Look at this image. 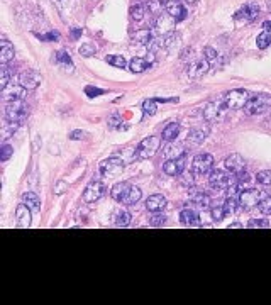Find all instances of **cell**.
<instances>
[{
    "label": "cell",
    "instance_id": "obj_25",
    "mask_svg": "<svg viewBox=\"0 0 271 305\" xmlns=\"http://www.w3.org/2000/svg\"><path fill=\"white\" fill-rule=\"evenodd\" d=\"M150 66H151V63L148 58H132L129 61V70H131L132 73H143V71H146Z\"/></svg>",
    "mask_w": 271,
    "mask_h": 305
},
{
    "label": "cell",
    "instance_id": "obj_35",
    "mask_svg": "<svg viewBox=\"0 0 271 305\" xmlns=\"http://www.w3.org/2000/svg\"><path fill=\"white\" fill-rule=\"evenodd\" d=\"M141 197H143V192H141L139 186H131V192H129L125 204H127V205H134V204H137V202L141 200Z\"/></svg>",
    "mask_w": 271,
    "mask_h": 305
},
{
    "label": "cell",
    "instance_id": "obj_50",
    "mask_svg": "<svg viewBox=\"0 0 271 305\" xmlns=\"http://www.w3.org/2000/svg\"><path fill=\"white\" fill-rule=\"evenodd\" d=\"M236 178H238V183L239 185H247V183L251 182V175L247 173V171H241V173H238L236 175Z\"/></svg>",
    "mask_w": 271,
    "mask_h": 305
},
{
    "label": "cell",
    "instance_id": "obj_28",
    "mask_svg": "<svg viewBox=\"0 0 271 305\" xmlns=\"http://www.w3.org/2000/svg\"><path fill=\"white\" fill-rule=\"evenodd\" d=\"M15 56V51H14V46L9 43V41L3 39L2 41V48H0V61H2V64H7L9 61H12Z\"/></svg>",
    "mask_w": 271,
    "mask_h": 305
},
{
    "label": "cell",
    "instance_id": "obj_20",
    "mask_svg": "<svg viewBox=\"0 0 271 305\" xmlns=\"http://www.w3.org/2000/svg\"><path fill=\"white\" fill-rule=\"evenodd\" d=\"M180 222L186 227H195L200 224V215H198L193 207H186L180 212Z\"/></svg>",
    "mask_w": 271,
    "mask_h": 305
},
{
    "label": "cell",
    "instance_id": "obj_9",
    "mask_svg": "<svg viewBox=\"0 0 271 305\" xmlns=\"http://www.w3.org/2000/svg\"><path fill=\"white\" fill-rule=\"evenodd\" d=\"M175 26H177V19L171 17L170 14H159L158 19H156L154 22V32L158 34V36H168L170 32H173Z\"/></svg>",
    "mask_w": 271,
    "mask_h": 305
},
{
    "label": "cell",
    "instance_id": "obj_36",
    "mask_svg": "<svg viewBox=\"0 0 271 305\" xmlns=\"http://www.w3.org/2000/svg\"><path fill=\"white\" fill-rule=\"evenodd\" d=\"M131 19L132 21H136V22H139V21H143V17H144V14H146V10H144V7L141 5V3H136V5H132L131 7Z\"/></svg>",
    "mask_w": 271,
    "mask_h": 305
},
{
    "label": "cell",
    "instance_id": "obj_42",
    "mask_svg": "<svg viewBox=\"0 0 271 305\" xmlns=\"http://www.w3.org/2000/svg\"><path fill=\"white\" fill-rule=\"evenodd\" d=\"M198 215H200V224H204V226H209V224L215 222L213 217H212V209L211 211H209V209H204V211L198 214Z\"/></svg>",
    "mask_w": 271,
    "mask_h": 305
},
{
    "label": "cell",
    "instance_id": "obj_44",
    "mask_svg": "<svg viewBox=\"0 0 271 305\" xmlns=\"http://www.w3.org/2000/svg\"><path fill=\"white\" fill-rule=\"evenodd\" d=\"M226 215H227V212H226V209H224V205H219V207L212 209V217L215 222H220Z\"/></svg>",
    "mask_w": 271,
    "mask_h": 305
},
{
    "label": "cell",
    "instance_id": "obj_4",
    "mask_svg": "<svg viewBox=\"0 0 271 305\" xmlns=\"http://www.w3.org/2000/svg\"><path fill=\"white\" fill-rule=\"evenodd\" d=\"M212 170H213V158H212V154L202 152V154H197L195 158H193L192 173L195 175V177H205V175H211Z\"/></svg>",
    "mask_w": 271,
    "mask_h": 305
},
{
    "label": "cell",
    "instance_id": "obj_53",
    "mask_svg": "<svg viewBox=\"0 0 271 305\" xmlns=\"http://www.w3.org/2000/svg\"><path fill=\"white\" fill-rule=\"evenodd\" d=\"M215 58H217V51H215V49H212L211 46H207V48H205V60L212 61V60H215Z\"/></svg>",
    "mask_w": 271,
    "mask_h": 305
},
{
    "label": "cell",
    "instance_id": "obj_26",
    "mask_svg": "<svg viewBox=\"0 0 271 305\" xmlns=\"http://www.w3.org/2000/svg\"><path fill=\"white\" fill-rule=\"evenodd\" d=\"M207 136H209V127H193L188 134V143L200 144V143H204Z\"/></svg>",
    "mask_w": 271,
    "mask_h": 305
},
{
    "label": "cell",
    "instance_id": "obj_13",
    "mask_svg": "<svg viewBox=\"0 0 271 305\" xmlns=\"http://www.w3.org/2000/svg\"><path fill=\"white\" fill-rule=\"evenodd\" d=\"M259 15V5L258 3H246L244 7L238 10V12L234 14V19L236 21H244V22H251L254 21Z\"/></svg>",
    "mask_w": 271,
    "mask_h": 305
},
{
    "label": "cell",
    "instance_id": "obj_58",
    "mask_svg": "<svg viewBox=\"0 0 271 305\" xmlns=\"http://www.w3.org/2000/svg\"><path fill=\"white\" fill-rule=\"evenodd\" d=\"M263 28H265V30H270L271 32V21H266L265 24H263Z\"/></svg>",
    "mask_w": 271,
    "mask_h": 305
},
{
    "label": "cell",
    "instance_id": "obj_15",
    "mask_svg": "<svg viewBox=\"0 0 271 305\" xmlns=\"http://www.w3.org/2000/svg\"><path fill=\"white\" fill-rule=\"evenodd\" d=\"M124 170V161H122L120 158H109V159H104V161L100 163V173L102 175H117L120 173V171Z\"/></svg>",
    "mask_w": 271,
    "mask_h": 305
},
{
    "label": "cell",
    "instance_id": "obj_52",
    "mask_svg": "<svg viewBox=\"0 0 271 305\" xmlns=\"http://www.w3.org/2000/svg\"><path fill=\"white\" fill-rule=\"evenodd\" d=\"M37 37H41L43 41H56L60 37V32L51 30V32H48V34H37Z\"/></svg>",
    "mask_w": 271,
    "mask_h": 305
},
{
    "label": "cell",
    "instance_id": "obj_32",
    "mask_svg": "<svg viewBox=\"0 0 271 305\" xmlns=\"http://www.w3.org/2000/svg\"><path fill=\"white\" fill-rule=\"evenodd\" d=\"M152 41V32L150 29H139L134 34V43L139 44H151Z\"/></svg>",
    "mask_w": 271,
    "mask_h": 305
},
{
    "label": "cell",
    "instance_id": "obj_51",
    "mask_svg": "<svg viewBox=\"0 0 271 305\" xmlns=\"http://www.w3.org/2000/svg\"><path fill=\"white\" fill-rule=\"evenodd\" d=\"M66 190H68V183L66 182H63V180L56 182V185H55V193H56V195H63Z\"/></svg>",
    "mask_w": 271,
    "mask_h": 305
},
{
    "label": "cell",
    "instance_id": "obj_45",
    "mask_svg": "<svg viewBox=\"0 0 271 305\" xmlns=\"http://www.w3.org/2000/svg\"><path fill=\"white\" fill-rule=\"evenodd\" d=\"M156 109H158V107H156V100H146L143 104V110L146 116H154Z\"/></svg>",
    "mask_w": 271,
    "mask_h": 305
},
{
    "label": "cell",
    "instance_id": "obj_47",
    "mask_svg": "<svg viewBox=\"0 0 271 305\" xmlns=\"http://www.w3.org/2000/svg\"><path fill=\"white\" fill-rule=\"evenodd\" d=\"M14 152V148L10 146V144H3L2 146V152H0V159L2 161H7V159L10 158V154Z\"/></svg>",
    "mask_w": 271,
    "mask_h": 305
},
{
    "label": "cell",
    "instance_id": "obj_41",
    "mask_svg": "<svg viewBox=\"0 0 271 305\" xmlns=\"http://www.w3.org/2000/svg\"><path fill=\"white\" fill-rule=\"evenodd\" d=\"M258 209H259V212L265 214V215H271V197L266 195L265 198H263V200L259 202Z\"/></svg>",
    "mask_w": 271,
    "mask_h": 305
},
{
    "label": "cell",
    "instance_id": "obj_48",
    "mask_svg": "<svg viewBox=\"0 0 271 305\" xmlns=\"http://www.w3.org/2000/svg\"><path fill=\"white\" fill-rule=\"evenodd\" d=\"M109 127L110 129H120L122 127V119L117 114H114V116L109 117Z\"/></svg>",
    "mask_w": 271,
    "mask_h": 305
},
{
    "label": "cell",
    "instance_id": "obj_40",
    "mask_svg": "<svg viewBox=\"0 0 271 305\" xmlns=\"http://www.w3.org/2000/svg\"><path fill=\"white\" fill-rule=\"evenodd\" d=\"M256 180L265 186H271V170H263L256 175Z\"/></svg>",
    "mask_w": 271,
    "mask_h": 305
},
{
    "label": "cell",
    "instance_id": "obj_30",
    "mask_svg": "<svg viewBox=\"0 0 271 305\" xmlns=\"http://www.w3.org/2000/svg\"><path fill=\"white\" fill-rule=\"evenodd\" d=\"M56 63L61 64V66L64 68V70L68 71V73H73V68H75V64H73V61H71L70 56L66 55L64 51H60V53H56Z\"/></svg>",
    "mask_w": 271,
    "mask_h": 305
},
{
    "label": "cell",
    "instance_id": "obj_21",
    "mask_svg": "<svg viewBox=\"0 0 271 305\" xmlns=\"http://www.w3.org/2000/svg\"><path fill=\"white\" fill-rule=\"evenodd\" d=\"M166 197L159 195V193H156V195H151L150 198L146 200V209L150 212H161L163 209L166 207Z\"/></svg>",
    "mask_w": 271,
    "mask_h": 305
},
{
    "label": "cell",
    "instance_id": "obj_49",
    "mask_svg": "<svg viewBox=\"0 0 271 305\" xmlns=\"http://www.w3.org/2000/svg\"><path fill=\"white\" fill-rule=\"evenodd\" d=\"M165 215H161L159 212H154V215L151 217V226H156V227H159V226H163L165 224Z\"/></svg>",
    "mask_w": 271,
    "mask_h": 305
},
{
    "label": "cell",
    "instance_id": "obj_16",
    "mask_svg": "<svg viewBox=\"0 0 271 305\" xmlns=\"http://www.w3.org/2000/svg\"><path fill=\"white\" fill-rule=\"evenodd\" d=\"M30 212L32 211H30L24 202L17 205V209H15V215H17V227L19 229H29L30 227V222H32Z\"/></svg>",
    "mask_w": 271,
    "mask_h": 305
},
{
    "label": "cell",
    "instance_id": "obj_59",
    "mask_svg": "<svg viewBox=\"0 0 271 305\" xmlns=\"http://www.w3.org/2000/svg\"><path fill=\"white\" fill-rule=\"evenodd\" d=\"M242 226L241 224H231V226H229V229H241Z\"/></svg>",
    "mask_w": 271,
    "mask_h": 305
},
{
    "label": "cell",
    "instance_id": "obj_38",
    "mask_svg": "<svg viewBox=\"0 0 271 305\" xmlns=\"http://www.w3.org/2000/svg\"><path fill=\"white\" fill-rule=\"evenodd\" d=\"M165 3L166 2H163V0H148V9L151 14H159L165 9Z\"/></svg>",
    "mask_w": 271,
    "mask_h": 305
},
{
    "label": "cell",
    "instance_id": "obj_60",
    "mask_svg": "<svg viewBox=\"0 0 271 305\" xmlns=\"http://www.w3.org/2000/svg\"><path fill=\"white\" fill-rule=\"evenodd\" d=\"M185 2H186V3H195L197 0H185Z\"/></svg>",
    "mask_w": 271,
    "mask_h": 305
},
{
    "label": "cell",
    "instance_id": "obj_6",
    "mask_svg": "<svg viewBox=\"0 0 271 305\" xmlns=\"http://www.w3.org/2000/svg\"><path fill=\"white\" fill-rule=\"evenodd\" d=\"M249 98H251V95L247 93L246 90L236 89V90L227 92V93L224 95L222 102L229 107V109H242V107H246Z\"/></svg>",
    "mask_w": 271,
    "mask_h": 305
},
{
    "label": "cell",
    "instance_id": "obj_1",
    "mask_svg": "<svg viewBox=\"0 0 271 305\" xmlns=\"http://www.w3.org/2000/svg\"><path fill=\"white\" fill-rule=\"evenodd\" d=\"M159 144H161V137H158V136L146 137V139L141 141L139 146H137L136 156L139 159H150V158H152V156L156 154V152H158Z\"/></svg>",
    "mask_w": 271,
    "mask_h": 305
},
{
    "label": "cell",
    "instance_id": "obj_5",
    "mask_svg": "<svg viewBox=\"0 0 271 305\" xmlns=\"http://www.w3.org/2000/svg\"><path fill=\"white\" fill-rule=\"evenodd\" d=\"M28 114H29V107L22 100L9 102L5 107V117L10 122H22L28 117Z\"/></svg>",
    "mask_w": 271,
    "mask_h": 305
},
{
    "label": "cell",
    "instance_id": "obj_18",
    "mask_svg": "<svg viewBox=\"0 0 271 305\" xmlns=\"http://www.w3.org/2000/svg\"><path fill=\"white\" fill-rule=\"evenodd\" d=\"M131 186L132 185H131V183H127V182L116 183V185L112 186V190H110V197H112L116 202H122V204H125L129 192H131Z\"/></svg>",
    "mask_w": 271,
    "mask_h": 305
},
{
    "label": "cell",
    "instance_id": "obj_54",
    "mask_svg": "<svg viewBox=\"0 0 271 305\" xmlns=\"http://www.w3.org/2000/svg\"><path fill=\"white\" fill-rule=\"evenodd\" d=\"M85 92L90 95V97H97V95H102V93H104V90H100V89H93V87H87Z\"/></svg>",
    "mask_w": 271,
    "mask_h": 305
},
{
    "label": "cell",
    "instance_id": "obj_43",
    "mask_svg": "<svg viewBox=\"0 0 271 305\" xmlns=\"http://www.w3.org/2000/svg\"><path fill=\"white\" fill-rule=\"evenodd\" d=\"M78 51H80V55H82V56H85V58H90V56H93L95 53H97V49H95V46H93V44H89V43H87V44H82V46H80Z\"/></svg>",
    "mask_w": 271,
    "mask_h": 305
},
{
    "label": "cell",
    "instance_id": "obj_39",
    "mask_svg": "<svg viewBox=\"0 0 271 305\" xmlns=\"http://www.w3.org/2000/svg\"><path fill=\"white\" fill-rule=\"evenodd\" d=\"M9 82H10V75H9V70H7V64H2L0 66V89H5V87H9Z\"/></svg>",
    "mask_w": 271,
    "mask_h": 305
},
{
    "label": "cell",
    "instance_id": "obj_55",
    "mask_svg": "<svg viewBox=\"0 0 271 305\" xmlns=\"http://www.w3.org/2000/svg\"><path fill=\"white\" fill-rule=\"evenodd\" d=\"M85 137V132L83 131H73L70 134V139H73V141H78V139H83Z\"/></svg>",
    "mask_w": 271,
    "mask_h": 305
},
{
    "label": "cell",
    "instance_id": "obj_37",
    "mask_svg": "<svg viewBox=\"0 0 271 305\" xmlns=\"http://www.w3.org/2000/svg\"><path fill=\"white\" fill-rule=\"evenodd\" d=\"M238 207H241V204H239V198L236 197H227V200L224 202V209H226L227 214H234L238 211Z\"/></svg>",
    "mask_w": 271,
    "mask_h": 305
},
{
    "label": "cell",
    "instance_id": "obj_17",
    "mask_svg": "<svg viewBox=\"0 0 271 305\" xmlns=\"http://www.w3.org/2000/svg\"><path fill=\"white\" fill-rule=\"evenodd\" d=\"M165 10L171 15V17L177 19V21H183V19L186 17V9L180 0H166Z\"/></svg>",
    "mask_w": 271,
    "mask_h": 305
},
{
    "label": "cell",
    "instance_id": "obj_23",
    "mask_svg": "<svg viewBox=\"0 0 271 305\" xmlns=\"http://www.w3.org/2000/svg\"><path fill=\"white\" fill-rule=\"evenodd\" d=\"M114 224H116L117 227H127L129 224H131V214H129L127 209H117L116 212H114Z\"/></svg>",
    "mask_w": 271,
    "mask_h": 305
},
{
    "label": "cell",
    "instance_id": "obj_7",
    "mask_svg": "<svg viewBox=\"0 0 271 305\" xmlns=\"http://www.w3.org/2000/svg\"><path fill=\"white\" fill-rule=\"evenodd\" d=\"M266 195H263L261 190H244V192L239 193V204H241V207L244 209V211H251V209L258 207L259 202L263 200Z\"/></svg>",
    "mask_w": 271,
    "mask_h": 305
},
{
    "label": "cell",
    "instance_id": "obj_12",
    "mask_svg": "<svg viewBox=\"0 0 271 305\" xmlns=\"http://www.w3.org/2000/svg\"><path fill=\"white\" fill-rule=\"evenodd\" d=\"M186 166V156L183 154L177 159H166L165 165H163V171L168 177H180Z\"/></svg>",
    "mask_w": 271,
    "mask_h": 305
},
{
    "label": "cell",
    "instance_id": "obj_57",
    "mask_svg": "<svg viewBox=\"0 0 271 305\" xmlns=\"http://www.w3.org/2000/svg\"><path fill=\"white\" fill-rule=\"evenodd\" d=\"M53 2H55V5H58L60 9H63L64 3H66V0H53Z\"/></svg>",
    "mask_w": 271,
    "mask_h": 305
},
{
    "label": "cell",
    "instance_id": "obj_8",
    "mask_svg": "<svg viewBox=\"0 0 271 305\" xmlns=\"http://www.w3.org/2000/svg\"><path fill=\"white\" fill-rule=\"evenodd\" d=\"M234 178H236L234 173H224L220 170H212L211 175H209V185L213 190H226L229 183L234 180Z\"/></svg>",
    "mask_w": 271,
    "mask_h": 305
},
{
    "label": "cell",
    "instance_id": "obj_27",
    "mask_svg": "<svg viewBox=\"0 0 271 305\" xmlns=\"http://www.w3.org/2000/svg\"><path fill=\"white\" fill-rule=\"evenodd\" d=\"M180 134V124L178 122H170L165 129H163V141L166 143H171V141L177 139V136Z\"/></svg>",
    "mask_w": 271,
    "mask_h": 305
},
{
    "label": "cell",
    "instance_id": "obj_2",
    "mask_svg": "<svg viewBox=\"0 0 271 305\" xmlns=\"http://www.w3.org/2000/svg\"><path fill=\"white\" fill-rule=\"evenodd\" d=\"M227 109L229 107L224 102H211L204 107L202 116L207 122H222L227 116Z\"/></svg>",
    "mask_w": 271,
    "mask_h": 305
},
{
    "label": "cell",
    "instance_id": "obj_22",
    "mask_svg": "<svg viewBox=\"0 0 271 305\" xmlns=\"http://www.w3.org/2000/svg\"><path fill=\"white\" fill-rule=\"evenodd\" d=\"M209 70V61L207 60H197L193 63H190L188 66V75L193 76V78H198V76L205 75Z\"/></svg>",
    "mask_w": 271,
    "mask_h": 305
},
{
    "label": "cell",
    "instance_id": "obj_46",
    "mask_svg": "<svg viewBox=\"0 0 271 305\" xmlns=\"http://www.w3.org/2000/svg\"><path fill=\"white\" fill-rule=\"evenodd\" d=\"M247 227H251V229H259V227H263V229H268L270 227V222L266 219H253V220H249V224H247Z\"/></svg>",
    "mask_w": 271,
    "mask_h": 305
},
{
    "label": "cell",
    "instance_id": "obj_34",
    "mask_svg": "<svg viewBox=\"0 0 271 305\" xmlns=\"http://www.w3.org/2000/svg\"><path fill=\"white\" fill-rule=\"evenodd\" d=\"M107 63L112 64L114 68H125L127 66V61L122 55H110L107 56Z\"/></svg>",
    "mask_w": 271,
    "mask_h": 305
},
{
    "label": "cell",
    "instance_id": "obj_14",
    "mask_svg": "<svg viewBox=\"0 0 271 305\" xmlns=\"http://www.w3.org/2000/svg\"><path fill=\"white\" fill-rule=\"evenodd\" d=\"M224 166H226V170L229 173H241V171L246 170V161H244V158L241 154H238V152H232L231 156H227L226 161H224Z\"/></svg>",
    "mask_w": 271,
    "mask_h": 305
},
{
    "label": "cell",
    "instance_id": "obj_31",
    "mask_svg": "<svg viewBox=\"0 0 271 305\" xmlns=\"http://www.w3.org/2000/svg\"><path fill=\"white\" fill-rule=\"evenodd\" d=\"M192 204H193V207H198V209H209V204H211V200H209V197L205 195V193H202V192H193L192 193Z\"/></svg>",
    "mask_w": 271,
    "mask_h": 305
},
{
    "label": "cell",
    "instance_id": "obj_10",
    "mask_svg": "<svg viewBox=\"0 0 271 305\" xmlns=\"http://www.w3.org/2000/svg\"><path fill=\"white\" fill-rule=\"evenodd\" d=\"M105 195V186L100 182H91L87 185L85 192H83V202L85 204H95Z\"/></svg>",
    "mask_w": 271,
    "mask_h": 305
},
{
    "label": "cell",
    "instance_id": "obj_29",
    "mask_svg": "<svg viewBox=\"0 0 271 305\" xmlns=\"http://www.w3.org/2000/svg\"><path fill=\"white\" fill-rule=\"evenodd\" d=\"M163 154L166 156V159H177L185 154V151H183L178 144H173V141H171V143L166 144L165 150H163Z\"/></svg>",
    "mask_w": 271,
    "mask_h": 305
},
{
    "label": "cell",
    "instance_id": "obj_11",
    "mask_svg": "<svg viewBox=\"0 0 271 305\" xmlns=\"http://www.w3.org/2000/svg\"><path fill=\"white\" fill-rule=\"evenodd\" d=\"M43 82V76L37 73L36 70H24L19 75V83L24 87L26 90H36Z\"/></svg>",
    "mask_w": 271,
    "mask_h": 305
},
{
    "label": "cell",
    "instance_id": "obj_56",
    "mask_svg": "<svg viewBox=\"0 0 271 305\" xmlns=\"http://www.w3.org/2000/svg\"><path fill=\"white\" fill-rule=\"evenodd\" d=\"M80 36H82V28H73V29H71V37H73V39H78Z\"/></svg>",
    "mask_w": 271,
    "mask_h": 305
},
{
    "label": "cell",
    "instance_id": "obj_3",
    "mask_svg": "<svg viewBox=\"0 0 271 305\" xmlns=\"http://www.w3.org/2000/svg\"><path fill=\"white\" fill-rule=\"evenodd\" d=\"M270 107H271V97H268V95H254V97H251L247 100L244 110H246L247 116H259V114H265Z\"/></svg>",
    "mask_w": 271,
    "mask_h": 305
},
{
    "label": "cell",
    "instance_id": "obj_24",
    "mask_svg": "<svg viewBox=\"0 0 271 305\" xmlns=\"http://www.w3.org/2000/svg\"><path fill=\"white\" fill-rule=\"evenodd\" d=\"M22 202L30 209L32 212H39L41 211V198L37 197V193L34 192H26L22 195Z\"/></svg>",
    "mask_w": 271,
    "mask_h": 305
},
{
    "label": "cell",
    "instance_id": "obj_19",
    "mask_svg": "<svg viewBox=\"0 0 271 305\" xmlns=\"http://www.w3.org/2000/svg\"><path fill=\"white\" fill-rule=\"evenodd\" d=\"M2 95H3V98L5 100H10V102H14V100H22V98L28 95V90L24 89V87L19 83V85H9V87H5V89L2 90Z\"/></svg>",
    "mask_w": 271,
    "mask_h": 305
},
{
    "label": "cell",
    "instance_id": "obj_33",
    "mask_svg": "<svg viewBox=\"0 0 271 305\" xmlns=\"http://www.w3.org/2000/svg\"><path fill=\"white\" fill-rule=\"evenodd\" d=\"M256 46L259 49H266L268 46H271V32L270 30H263L261 34H258Z\"/></svg>",
    "mask_w": 271,
    "mask_h": 305
}]
</instances>
